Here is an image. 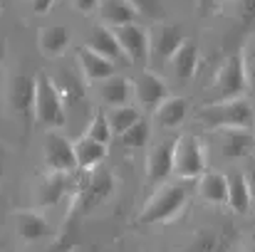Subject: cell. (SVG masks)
<instances>
[{"instance_id":"7402d4cb","label":"cell","mask_w":255,"mask_h":252,"mask_svg":"<svg viewBox=\"0 0 255 252\" xmlns=\"http://www.w3.org/2000/svg\"><path fill=\"white\" fill-rule=\"evenodd\" d=\"M70 30L62 25H50L40 32V52L47 57H62L70 47Z\"/></svg>"},{"instance_id":"484cf974","label":"cell","mask_w":255,"mask_h":252,"mask_svg":"<svg viewBox=\"0 0 255 252\" xmlns=\"http://www.w3.org/2000/svg\"><path fill=\"white\" fill-rule=\"evenodd\" d=\"M107 119H109V126H112L114 136H122V134H127L131 126H136L141 121V111L136 106L124 104V106H114Z\"/></svg>"},{"instance_id":"2e32d148","label":"cell","mask_w":255,"mask_h":252,"mask_svg":"<svg viewBox=\"0 0 255 252\" xmlns=\"http://www.w3.org/2000/svg\"><path fill=\"white\" fill-rule=\"evenodd\" d=\"M196 188H198V195L208 203H216V205L228 203V175H223L218 170H206L198 178Z\"/></svg>"},{"instance_id":"44dd1931","label":"cell","mask_w":255,"mask_h":252,"mask_svg":"<svg viewBox=\"0 0 255 252\" xmlns=\"http://www.w3.org/2000/svg\"><path fill=\"white\" fill-rule=\"evenodd\" d=\"M87 47L94 50V52H99V55H104V57H109V60H114V62L124 55L122 52V45L117 40V32L109 30V27H102V25L92 27L89 40H87Z\"/></svg>"},{"instance_id":"52a82bcc","label":"cell","mask_w":255,"mask_h":252,"mask_svg":"<svg viewBox=\"0 0 255 252\" xmlns=\"http://www.w3.org/2000/svg\"><path fill=\"white\" fill-rule=\"evenodd\" d=\"M117 40L122 45V52L134 62V65H146L151 57V37L144 27H139L136 22L131 25H122L114 30Z\"/></svg>"},{"instance_id":"8992f818","label":"cell","mask_w":255,"mask_h":252,"mask_svg":"<svg viewBox=\"0 0 255 252\" xmlns=\"http://www.w3.org/2000/svg\"><path fill=\"white\" fill-rule=\"evenodd\" d=\"M45 164L50 166V170H57V173H72L77 170V151H75V144L60 134V131H50L45 136Z\"/></svg>"},{"instance_id":"4fadbf2b","label":"cell","mask_w":255,"mask_h":252,"mask_svg":"<svg viewBox=\"0 0 255 252\" xmlns=\"http://www.w3.org/2000/svg\"><path fill=\"white\" fill-rule=\"evenodd\" d=\"M15 230H17V235H20L22 240H27V243L45 240V238L52 233L50 223H47L40 213H35V210H20V213H15Z\"/></svg>"},{"instance_id":"83f0119b","label":"cell","mask_w":255,"mask_h":252,"mask_svg":"<svg viewBox=\"0 0 255 252\" xmlns=\"http://www.w3.org/2000/svg\"><path fill=\"white\" fill-rule=\"evenodd\" d=\"M87 136L107 146V144L112 141V136H114V131H112V126H109V119H107L104 114H97V116L92 119V124H89Z\"/></svg>"},{"instance_id":"ba28073f","label":"cell","mask_w":255,"mask_h":252,"mask_svg":"<svg viewBox=\"0 0 255 252\" xmlns=\"http://www.w3.org/2000/svg\"><path fill=\"white\" fill-rule=\"evenodd\" d=\"M35 96H37V77L32 75H15L7 86V104L20 116H35Z\"/></svg>"},{"instance_id":"1f68e13d","label":"cell","mask_w":255,"mask_h":252,"mask_svg":"<svg viewBox=\"0 0 255 252\" xmlns=\"http://www.w3.org/2000/svg\"><path fill=\"white\" fill-rule=\"evenodd\" d=\"M99 5H102V0H75V7H77V12H85V15L94 12Z\"/></svg>"},{"instance_id":"8fae6325","label":"cell","mask_w":255,"mask_h":252,"mask_svg":"<svg viewBox=\"0 0 255 252\" xmlns=\"http://www.w3.org/2000/svg\"><path fill=\"white\" fill-rule=\"evenodd\" d=\"M112 188H114L112 173H109V170H97V173H92L85 183L80 185V193H77L75 205H80V210L87 213V210H92L94 205H99V203L112 193Z\"/></svg>"},{"instance_id":"d6a6232c","label":"cell","mask_w":255,"mask_h":252,"mask_svg":"<svg viewBox=\"0 0 255 252\" xmlns=\"http://www.w3.org/2000/svg\"><path fill=\"white\" fill-rule=\"evenodd\" d=\"M243 60H246V77H248V84L255 86V52L246 55Z\"/></svg>"},{"instance_id":"9a60e30c","label":"cell","mask_w":255,"mask_h":252,"mask_svg":"<svg viewBox=\"0 0 255 252\" xmlns=\"http://www.w3.org/2000/svg\"><path fill=\"white\" fill-rule=\"evenodd\" d=\"M77 57H80V67H82V72L87 75V80H92V82H104V80H109L112 75H114V60H109V57H104V55H99V52H94V50H89V47H82L80 52H77Z\"/></svg>"},{"instance_id":"e0dca14e","label":"cell","mask_w":255,"mask_h":252,"mask_svg":"<svg viewBox=\"0 0 255 252\" xmlns=\"http://www.w3.org/2000/svg\"><path fill=\"white\" fill-rule=\"evenodd\" d=\"M188 111H191V99L188 96H169L156 106V121L164 129H176L178 124H183Z\"/></svg>"},{"instance_id":"e575fe53","label":"cell","mask_w":255,"mask_h":252,"mask_svg":"<svg viewBox=\"0 0 255 252\" xmlns=\"http://www.w3.org/2000/svg\"><path fill=\"white\" fill-rule=\"evenodd\" d=\"M246 178H248V190H251V203L255 205V168H251L248 173H246Z\"/></svg>"},{"instance_id":"7c38bea8","label":"cell","mask_w":255,"mask_h":252,"mask_svg":"<svg viewBox=\"0 0 255 252\" xmlns=\"http://www.w3.org/2000/svg\"><path fill=\"white\" fill-rule=\"evenodd\" d=\"M149 37H151V55L159 60H171L186 40L178 25H159Z\"/></svg>"},{"instance_id":"ffe728a7","label":"cell","mask_w":255,"mask_h":252,"mask_svg":"<svg viewBox=\"0 0 255 252\" xmlns=\"http://www.w3.org/2000/svg\"><path fill=\"white\" fill-rule=\"evenodd\" d=\"M131 94H134V82H129L122 75H112L109 80L99 84V96L109 106H124L131 99Z\"/></svg>"},{"instance_id":"cb8c5ba5","label":"cell","mask_w":255,"mask_h":252,"mask_svg":"<svg viewBox=\"0 0 255 252\" xmlns=\"http://www.w3.org/2000/svg\"><path fill=\"white\" fill-rule=\"evenodd\" d=\"M65 193H67V173L50 170L37 190V203L40 205H57Z\"/></svg>"},{"instance_id":"f546056e","label":"cell","mask_w":255,"mask_h":252,"mask_svg":"<svg viewBox=\"0 0 255 252\" xmlns=\"http://www.w3.org/2000/svg\"><path fill=\"white\" fill-rule=\"evenodd\" d=\"M228 248V240L226 238H218V235H203L201 240L193 243L191 252H226Z\"/></svg>"},{"instance_id":"603a6c76","label":"cell","mask_w":255,"mask_h":252,"mask_svg":"<svg viewBox=\"0 0 255 252\" xmlns=\"http://www.w3.org/2000/svg\"><path fill=\"white\" fill-rule=\"evenodd\" d=\"M228 205L238 215H246L253 205L251 203V190H248V178L241 170H233L228 175Z\"/></svg>"},{"instance_id":"ac0fdd59","label":"cell","mask_w":255,"mask_h":252,"mask_svg":"<svg viewBox=\"0 0 255 252\" xmlns=\"http://www.w3.org/2000/svg\"><path fill=\"white\" fill-rule=\"evenodd\" d=\"M99 12H102V20L107 25H112V27L131 25V22H136L141 17L129 0H102Z\"/></svg>"},{"instance_id":"7a4b0ae2","label":"cell","mask_w":255,"mask_h":252,"mask_svg":"<svg viewBox=\"0 0 255 252\" xmlns=\"http://www.w3.org/2000/svg\"><path fill=\"white\" fill-rule=\"evenodd\" d=\"M255 114L248 99H231L208 104L198 114V124H203L211 131H226V129H251Z\"/></svg>"},{"instance_id":"d590c367","label":"cell","mask_w":255,"mask_h":252,"mask_svg":"<svg viewBox=\"0 0 255 252\" xmlns=\"http://www.w3.org/2000/svg\"><path fill=\"white\" fill-rule=\"evenodd\" d=\"M50 252H72V243H70V240H65V243H57V245H55V248H52Z\"/></svg>"},{"instance_id":"9c48e42d","label":"cell","mask_w":255,"mask_h":252,"mask_svg":"<svg viewBox=\"0 0 255 252\" xmlns=\"http://www.w3.org/2000/svg\"><path fill=\"white\" fill-rule=\"evenodd\" d=\"M176 141L178 139H166V141H161L159 146H154L149 151V161H146V178H149V183L159 185V183H166L173 175Z\"/></svg>"},{"instance_id":"3957f363","label":"cell","mask_w":255,"mask_h":252,"mask_svg":"<svg viewBox=\"0 0 255 252\" xmlns=\"http://www.w3.org/2000/svg\"><path fill=\"white\" fill-rule=\"evenodd\" d=\"M65 96L60 91V86L55 84L52 77L47 75H37V96H35V119L37 124L47 126V129H60L65 126Z\"/></svg>"},{"instance_id":"4316f807","label":"cell","mask_w":255,"mask_h":252,"mask_svg":"<svg viewBox=\"0 0 255 252\" xmlns=\"http://www.w3.org/2000/svg\"><path fill=\"white\" fill-rule=\"evenodd\" d=\"M149 136H151V126H149V121H139L136 126H131L127 134H122L119 136V141H122V146H129V149H141V146H146L149 144Z\"/></svg>"},{"instance_id":"30bf717a","label":"cell","mask_w":255,"mask_h":252,"mask_svg":"<svg viewBox=\"0 0 255 252\" xmlns=\"http://www.w3.org/2000/svg\"><path fill=\"white\" fill-rule=\"evenodd\" d=\"M134 96L144 109H156L164 99H169V86L164 82V77L144 70L134 80Z\"/></svg>"},{"instance_id":"74e56055","label":"cell","mask_w":255,"mask_h":252,"mask_svg":"<svg viewBox=\"0 0 255 252\" xmlns=\"http://www.w3.org/2000/svg\"><path fill=\"white\" fill-rule=\"evenodd\" d=\"M196 2H198V7H201V12H203V10L208 7V2H211V0H196Z\"/></svg>"},{"instance_id":"8d00e7d4","label":"cell","mask_w":255,"mask_h":252,"mask_svg":"<svg viewBox=\"0 0 255 252\" xmlns=\"http://www.w3.org/2000/svg\"><path fill=\"white\" fill-rule=\"evenodd\" d=\"M2 60H5V42L0 40V65H2Z\"/></svg>"},{"instance_id":"6da1fadb","label":"cell","mask_w":255,"mask_h":252,"mask_svg":"<svg viewBox=\"0 0 255 252\" xmlns=\"http://www.w3.org/2000/svg\"><path fill=\"white\" fill-rule=\"evenodd\" d=\"M191 190H193V180H173V183H166L164 188H159L151 200L144 205V210L139 213L136 223L139 225H161V223H169L173 220L183 205L188 203L191 198Z\"/></svg>"},{"instance_id":"5b68a950","label":"cell","mask_w":255,"mask_h":252,"mask_svg":"<svg viewBox=\"0 0 255 252\" xmlns=\"http://www.w3.org/2000/svg\"><path fill=\"white\" fill-rule=\"evenodd\" d=\"M173 173L183 180H198L206 173V144L198 136H193V134L178 136Z\"/></svg>"},{"instance_id":"d4e9b609","label":"cell","mask_w":255,"mask_h":252,"mask_svg":"<svg viewBox=\"0 0 255 252\" xmlns=\"http://www.w3.org/2000/svg\"><path fill=\"white\" fill-rule=\"evenodd\" d=\"M75 151H77V164H80V168H85V170L97 168L107 159V146L99 144V141H94V139H89V136H82L75 144Z\"/></svg>"},{"instance_id":"f1b7e54d","label":"cell","mask_w":255,"mask_h":252,"mask_svg":"<svg viewBox=\"0 0 255 252\" xmlns=\"http://www.w3.org/2000/svg\"><path fill=\"white\" fill-rule=\"evenodd\" d=\"M139 15L149 17V20H161L164 17V0H129Z\"/></svg>"},{"instance_id":"4dcf8cb0","label":"cell","mask_w":255,"mask_h":252,"mask_svg":"<svg viewBox=\"0 0 255 252\" xmlns=\"http://www.w3.org/2000/svg\"><path fill=\"white\" fill-rule=\"evenodd\" d=\"M236 15H238V22L241 25H246V27L255 25V0H238Z\"/></svg>"},{"instance_id":"f35d334b","label":"cell","mask_w":255,"mask_h":252,"mask_svg":"<svg viewBox=\"0 0 255 252\" xmlns=\"http://www.w3.org/2000/svg\"><path fill=\"white\" fill-rule=\"evenodd\" d=\"M248 252H255V240L251 243V248H248Z\"/></svg>"},{"instance_id":"277c9868","label":"cell","mask_w":255,"mask_h":252,"mask_svg":"<svg viewBox=\"0 0 255 252\" xmlns=\"http://www.w3.org/2000/svg\"><path fill=\"white\" fill-rule=\"evenodd\" d=\"M246 86H251L248 77H246V60L241 52H233L226 57L223 67L218 70V75L213 80V104L241 99Z\"/></svg>"},{"instance_id":"d6986e66","label":"cell","mask_w":255,"mask_h":252,"mask_svg":"<svg viewBox=\"0 0 255 252\" xmlns=\"http://www.w3.org/2000/svg\"><path fill=\"white\" fill-rule=\"evenodd\" d=\"M221 151L226 159H246L253 151V134L251 129H226L223 139H221Z\"/></svg>"},{"instance_id":"836d02e7","label":"cell","mask_w":255,"mask_h":252,"mask_svg":"<svg viewBox=\"0 0 255 252\" xmlns=\"http://www.w3.org/2000/svg\"><path fill=\"white\" fill-rule=\"evenodd\" d=\"M52 2H55V0H30V5H32V10H35L37 15H47L50 7H52Z\"/></svg>"},{"instance_id":"5bb4252c","label":"cell","mask_w":255,"mask_h":252,"mask_svg":"<svg viewBox=\"0 0 255 252\" xmlns=\"http://www.w3.org/2000/svg\"><path fill=\"white\" fill-rule=\"evenodd\" d=\"M198 65H201V52H198V45L193 40H183V45L176 50V55L171 57V67H173V75L178 80H191L196 77L198 72Z\"/></svg>"}]
</instances>
